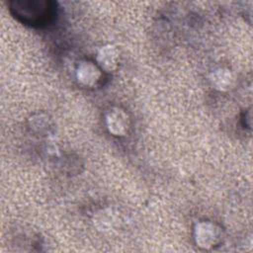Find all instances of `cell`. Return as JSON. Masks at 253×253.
I'll use <instances>...</instances> for the list:
<instances>
[{
	"mask_svg": "<svg viewBox=\"0 0 253 253\" xmlns=\"http://www.w3.org/2000/svg\"><path fill=\"white\" fill-rule=\"evenodd\" d=\"M111 47H105L102 49V52L99 55L101 57V64L106 68H111L112 65L116 64V55L114 53L115 50Z\"/></svg>",
	"mask_w": 253,
	"mask_h": 253,
	"instance_id": "5b68a950",
	"label": "cell"
},
{
	"mask_svg": "<svg viewBox=\"0 0 253 253\" xmlns=\"http://www.w3.org/2000/svg\"><path fill=\"white\" fill-rule=\"evenodd\" d=\"M107 121H108V127L115 134L120 135L124 133L127 128L126 116L121 111L110 113V116L108 117Z\"/></svg>",
	"mask_w": 253,
	"mask_h": 253,
	"instance_id": "3957f363",
	"label": "cell"
},
{
	"mask_svg": "<svg viewBox=\"0 0 253 253\" xmlns=\"http://www.w3.org/2000/svg\"><path fill=\"white\" fill-rule=\"evenodd\" d=\"M85 66H86V69H87L88 72H86V70L81 66V68L78 70V78H79L82 82H84L85 84H90L91 82H94V81H95V80L91 77V75H92L93 77H95V78L98 79L100 73H99V71L97 70V68H96L94 65H92V64H90V63H88V62H87V64H85Z\"/></svg>",
	"mask_w": 253,
	"mask_h": 253,
	"instance_id": "277c9868",
	"label": "cell"
},
{
	"mask_svg": "<svg viewBox=\"0 0 253 253\" xmlns=\"http://www.w3.org/2000/svg\"><path fill=\"white\" fill-rule=\"evenodd\" d=\"M219 239L218 230L212 224L201 223L196 229V240L199 246L209 248L214 246Z\"/></svg>",
	"mask_w": 253,
	"mask_h": 253,
	"instance_id": "7a4b0ae2",
	"label": "cell"
},
{
	"mask_svg": "<svg viewBox=\"0 0 253 253\" xmlns=\"http://www.w3.org/2000/svg\"><path fill=\"white\" fill-rule=\"evenodd\" d=\"M13 9L18 17L32 24L40 22L41 19L46 15V10L48 11L47 3L39 1H18L15 2Z\"/></svg>",
	"mask_w": 253,
	"mask_h": 253,
	"instance_id": "6da1fadb",
	"label": "cell"
}]
</instances>
